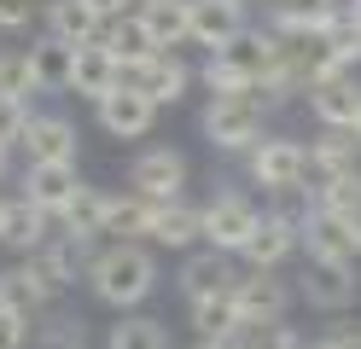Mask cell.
<instances>
[{"instance_id":"cell-5","label":"cell","mask_w":361,"mask_h":349,"mask_svg":"<svg viewBox=\"0 0 361 349\" xmlns=\"http://www.w3.org/2000/svg\"><path fill=\"white\" fill-rule=\"evenodd\" d=\"M94 239H76V233H64V227H53L47 233V245H41L35 256H24V262L35 268V279L47 286V297H64L76 286V279H87V262H94Z\"/></svg>"},{"instance_id":"cell-37","label":"cell","mask_w":361,"mask_h":349,"mask_svg":"<svg viewBox=\"0 0 361 349\" xmlns=\"http://www.w3.org/2000/svg\"><path fill=\"white\" fill-rule=\"evenodd\" d=\"M41 320H47V326H35V332H41V349H53V343H82V320H76V314L47 309Z\"/></svg>"},{"instance_id":"cell-42","label":"cell","mask_w":361,"mask_h":349,"mask_svg":"<svg viewBox=\"0 0 361 349\" xmlns=\"http://www.w3.org/2000/svg\"><path fill=\"white\" fill-rule=\"evenodd\" d=\"M280 6H298V12H344L350 0H280Z\"/></svg>"},{"instance_id":"cell-30","label":"cell","mask_w":361,"mask_h":349,"mask_svg":"<svg viewBox=\"0 0 361 349\" xmlns=\"http://www.w3.org/2000/svg\"><path fill=\"white\" fill-rule=\"evenodd\" d=\"M105 349H169V326L157 320V314H117L111 320V332H105Z\"/></svg>"},{"instance_id":"cell-1","label":"cell","mask_w":361,"mask_h":349,"mask_svg":"<svg viewBox=\"0 0 361 349\" xmlns=\"http://www.w3.org/2000/svg\"><path fill=\"white\" fill-rule=\"evenodd\" d=\"M157 279H164V268H157L152 245H99L94 262H87V291H94V302H105L117 314L146 309Z\"/></svg>"},{"instance_id":"cell-9","label":"cell","mask_w":361,"mask_h":349,"mask_svg":"<svg viewBox=\"0 0 361 349\" xmlns=\"http://www.w3.org/2000/svg\"><path fill=\"white\" fill-rule=\"evenodd\" d=\"M128 192H140L152 204L187 198V157H180L175 146H146L140 157L128 163Z\"/></svg>"},{"instance_id":"cell-17","label":"cell","mask_w":361,"mask_h":349,"mask_svg":"<svg viewBox=\"0 0 361 349\" xmlns=\"http://www.w3.org/2000/svg\"><path fill=\"white\" fill-rule=\"evenodd\" d=\"M128 82L140 87V93H146V99H152L157 111H164V105H175L180 93L192 87V64L180 59V53H152V59H146L140 70H134Z\"/></svg>"},{"instance_id":"cell-38","label":"cell","mask_w":361,"mask_h":349,"mask_svg":"<svg viewBox=\"0 0 361 349\" xmlns=\"http://www.w3.org/2000/svg\"><path fill=\"white\" fill-rule=\"evenodd\" d=\"M332 349H361V314L350 320V314H338V326H326V332H321Z\"/></svg>"},{"instance_id":"cell-24","label":"cell","mask_w":361,"mask_h":349,"mask_svg":"<svg viewBox=\"0 0 361 349\" xmlns=\"http://www.w3.org/2000/svg\"><path fill=\"white\" fill-rule=\"evenodd\" d=\"M123 87V64L105 53L99 41H87V47H76V76H71V93H82V99H105V93H117Z\"/></svg>"},{"instance_id":"cell-26","label":"cell","mask_w":361,"mask_h":349,"mask_svg":"<svg viewBox=\"0 0 361 349\" xmlns=\"http://www.w3.org/2000/svg\"><path fill=\"white\" fill-rule=\"evenodd\" d=\"M30 76H35V93H71L76 47H64V41H53V35L30 41Z\"/></svg>"},{"instance_id":"cell-50","label":"cell","mask_w":361,"mask_h":349,"mask_svg":"<svg viewBox=\"0 0 361 349\" xmlns=\"http://www.w3.org/2000/svg\"><path fill=\"white\" fill-rule=\"evenodd\" d=\"M355 140H361V128H355Z\"/></svg>"},{"instance_id":"cell-4","label":"cell","mask_w":361,"mask_h":349,"mask_svg":"<svg viewBox=\"0 0 361 349\" xmlns=\"http://www.w3.org/2000/svg\"><path fill=\"white\" fill-rule=\"evenodd\" d=\"M245 169H251V180L262 186V192H303L309 186V146L291 134H262L251 152H245Z\"/></svg>"},{"instance_id":"cell-28","label":"cell","mask_w":361,"mask_h":349,"mask_svg":"<svg viewBox=\"0 0 361 349\" xmlns=\"http://www.w3.org/2000/svg\"><path fill=\"white\" fill-rule=\"evenodd\" d=\"M152 239V198L123 192L105 209V245H146Z\"/></svg>"},{"instance_id":"cell-49","label":"cell","mask_w":361,"mask_h":349,"mask_svg":"<svg viewBox=\"0 0 361 349\" xmlns=\"http://www.w3.org/2000/svg\"><path fill=\"white\" fill-rule=\"evenodd\" d=\"M233 6H251V0H233Z\"/></svg>"},{"instance_id":"cell-21","label":"cell","mask_w":361,"mask_h":349,"mask_svg":"<svg viewBox=\"0 0 361 349\" xmlns=\"http://www.w3.org/2000/svg\"><path fill=\"white\" fill-rule=\"evenodd\" d=\"M76 152H82V140H76V123L71 116H35L30 123V134H24V157L30 163H76Z\"/></svg>"},{"instance_id":"cell-44","label":"cell","mask_w":361,"mask_h":349,"mask_svg":"<svg viewBox=\"0 0 361 349\" xmlns=\"http://www.w3.org/2000/svg\"><path fill=\"white\" fill-rule=\"evenodd\" d=\"M187 349H233V343H204V338H198V343H187Z\"/></svg>"},{"instance_id":"cell-6","label":"cell","mask_w":361,"mask_h":349,"mask_svg":"<svg viewBox=\"0 0 361 349\" xmlns=\"http://www.w3.org/2000/svg\"><path fill=\"white\" fill-rule=\"evenodd\" d=\"M198 209H204V245L228 250V256H239L245 239H251L257 221H262V209H257L251 192H216L210 204H198Z\"/></svg>"},{"instance_id":"cell-27","label":"cell","mask_w":361,"mask_h":349,"mask_svg":"<svg viewBox=\"0 0 361 349\" xmlns=\"http://www.w3.org/2000/svg\"><path fill=\"white\" fill-rule=\"evenodd\" d=\"M41 23H47V35L64 41V47H87L105 30V23L87 12V0H47V6H41Z\"/></svg>"},{"instance_id":"cell-18","label":"cell","mask_w":361,"mask_h":349,"mask_svg":"<svg viewBox=\"0 0 361 349\" xmlns=\"http://www.w3.org/2000/svg\"><path fill=\"white\" fill-rule=\"evenodd\" d=\"M59 221L53 216H41V209L24 198V186H18V198L0 209V245L6 250H18V256H35L41 245H47V233H53Z\"/></svg>"},{"instance_id":"cell-48","label":"cell","mask_w":361,"mask_h":349,"mask_svg":"<svg viewBox=\"0 0 361 349\" xmlns=\"http://www.w3.org/2000/svg\"><path fill=\"white\" fill-rule=\"evenodd\" d=\"M53 349H87V343H53Z\"/></svg>"},{"instance_id":"cell-16","label":"cell","mask_w":361,"mask_h":349,"mask_svg":"<svg viewBox=\"0 0 361 349\" xmlns=\"http://www.w3.org/2000/svg\"><path fill=\"white\" fill-rule=\"evenodd\" d=\"M76 186H82V175H76V163H30L24 169V198L41 209V216H64V204L76 198Z\"/></svg>"},{"instance_id":"cell-15","label":"cell","mask_w":361,"mask_h":349,"mask_svg":"<svg viewBox=\"0 0 361 349\" xmlns=\"http://www.w3.org/2000/svg\"><path fill=\"white\" fill-rule=\"evenodd\" d=\"M152 250H198L204 245V209L187 204V198H169V204H152Z\"/></svg>"},{"instance_id":"cell-35","label":"cell","mask_w":361,"mask_h":349,"mask_svg":"<svg viewBox=\"0 0 361 349\" xmlns=\"http://www.w3.org/2000/svg\"><path fill=\"white\" fill-rule=\"evenodd\" d=\"M233 349H303V338L291 332L286 320H268V326H239Z\"/></svg>"},{"instance_id":"cell-3","label":"cell","mask_w":361,"mask_h":349,"mask_svg":"<svg viewBox=\"0 0 361 349\" xmlns=\"http://www.w3.org/2000/svg\"><path fill=\"white\" fill-rule=\"evenodd\" d=\"M198 128H204V140L216 152H251L257 140L268 134V111L251 99V93H210Z\"/></svg>"},{"instance_id":"cell-29","label":"cell","mask_w":361,"mask_h":349,"mask_svg":"<svg viewBox=\"0 0 361 349\" xmlns=\"http://www.w3.org/2000/svg\"><path fill=\"white\" fill-rule=\"evenodd\" d=\"M105 209H111V192H105V186H76V198L71 204H64V216H59V227L64 233H76V239H105Z\"/></svg>"},{"instance_id":"cell-36","label":"cell","mask_w":361,"mask_h":349,"mask_svg":"<svg viewBox=\"0 0 361 349\" xmlns=\"http://www.w3.org/2000/svg\"><path fill=\"white\" fill-rule=\"evenodd\" d=\"M30 123H35L30 99H0V152H18V146H24Z\"/></svg>"},{"instance_id":"cell-19","label":"cell","mask_w":361,"mask_h":349,"mask_svg":"<svg viewBox=\"0 0 361 349\" xmlns=\"http://www.w3.org/2000/svg\"><path fill=\"white\" fill-rule=\"evenodd\" d=\"M361 169V140L344 128H321L309 140V180H338V175H355Z\"/></svg>"},{"instance_id":"cell-23","label":"cell","mask_w":361,"mask_h":349,"mask_svg":"<svg viewBox=\"0 0 361 349\" xmlns=\"http://www.w3.org/2000/svg\"><path fill=\"white\" fill-rule=\"evenodd\" d=\"M134 18L146 23L157 53H175V47L187 41V30H192V0H140Z\"/></svg>"},{"instance_id":"cell-8","label":"cell","mask_w":361,"mask_h":349,"mask_svg":"<svg viewBox=\"0 0 361 349\" xmlns=\"http://www.w3.org/2000/svg\"><path fill=\"white\" fill-rule=\"evenodd\" d=\"M239 286V268H233V256L228 250H210V245H198L180 256V268H175V291L187 297V302H204V297H233Z\"/></svg>"},{"instance_id":"cell-43","label":"cell","mask_w":361,"mask_h":349,"mask_svg":"<svg viewBox=\"0 0 361 349\" xmlns=\"http://www.w3.org/2000/svg\"><path fill=\"white\" fill-rule=\"evenodd\" d=\"M12 198H18V186H6V180H0V209H6Z\"/></svg>"},{"instance_id":"cell-31","label":"cell","mask_w":361,"mask_h":349,"mask_svg":"<svg viewBox=\"0 0 361 349\" xmlns=\"http://www.w3.org/2000/svg\"><path fill=\"white\" fill-rule=\"evenodd\" d=\"M187 309H192V332L204 343H233V332L245 326L233 297H204V302H187Z\"/></svg>"},{"instance_id":"cell-39","label":"cell","mask_w":361,"mask_h":349,"mask_svg":"<svg viewBox=\"0 0 361 349\" xmlns=\"http://www.w3.org/2000/svg\"><path fill=\"white\" fill-rule=\"evenodd\" d=\"M35 12H41L35 0H0V30H30Z\"/></svg>"},{"instance_id":"cell-2","label":"cell","mask_w":361,"mask_h":349,"mask_svg":"<svg viewBox=\"0 0 361 349\" xmlns=\"http://www.w3.org/2000/svg\"><path fill=\"white\" fill-rule=\"evenodd\" d=\"M280 47H286V41L268 30V23H245L228 47H216V53L204 59V87H210V93H251L257 82L274 76Z\"/></svg>"},{"instance_id":"cell-47","label":"cell","mask_w":361,"mask_h":349,"mask_svg":"<svg viewBox=\"0 0 361 349\" xmlns=\"http://www.w3.org/2000/svg\"><path fill=\"white\" fill-rule=\"evenodd\" d=\"M6 157H12V152H0V180H6Z\"/></svg>"},{"instance_id":"cell-45","label":"cell","mask_w":361,"mask_h":349,"mask_svg":"<svg viewBox=\"0 0 361 349\" xmlns=\"http://www.w3.org/2000/svg\"><path fill=\"white\" fill-rule=\"evenodd\" d=\"M344 12H350V18H355V23H361V0H350V6H344Z\"/></svg>"},{"instance_id":"cell-10","label":"cell","mask_w":361,"mask_h":349,"mask_svg":"<svg viewBox=\"0 0 361 349\" xmlns=\"http://www.w3.org/2000/svg\"><path fill=\"white\" fill-rule=\"evenodd\" d=\"M291 297H298V286H291V279H280V274H268V268H245V274H239V286H233V302H239L245 326L286 320Z\"/></svg>"},{"instance_id":"cell-13","label":"cell","mask_w":361,"mask_h":349,"mask_svg":"<svg viewBox=\"0 0 361 349\" xmlns=\"http://www.w3.org/2000/svg\"><path fill=\"white\" fill-rule=\"evenodd\" d=\"M298 297L314 314H350L355 309V268H332V262H309L298 274Z\"/></svg>"},{"instance_id":"cell-7","label":"cell","mask_w":361,"mask_h":349,"mask_svg":"<svg viewBox=\"0 0 361 349\" xmlns=\"http://www.w3.org/2000/svg\"><path fill=\"white\" fill-rule=\"evenodd\" d=\"M303 250H309V262L355 268L361 262V216H326V209H314L303 221Z\"/></svg>"},{"instance_id":"cell-11","label":"cell","mask_w":361,"mask_h":349,"mask_svg":"<svg viewBox=\"0 0 361 349\" xmlns=\"http://www.w3.org/2000/svg\"><path fill=\"white\" fill-rule=\"evenodd\" d=\"M94 111H99V128H105L111 140H146V134L157 128V105H152L134 82H123L117 93H105Z\"/></svg>"},{"instance_id":"cell-25","label":"cell","mask_w":361,"mask_h":349,"mask_svg":"<svg viewBox=\"0 0 361 349\" xmlns=\"http://www.w3.org/2000/svg\"><path fill=\"white\" fill-rule=\"evenodd\" d=\"M99 47H105V53L123 64V82H128L134 70H140V64L157 53V47H152V35H146V23L134 18V12H128V18H111L105 30H99Z\"/></svg>"},{"instance_id":"cell-12","label":"cell","mask_w":361,"mask_h":349,"mask_svg":"<svg viewBox=\"0 0 361 349\" xmlns=\"http://www.w3.org/2000/svg\"><path fill=\"white\" fill-rule=\"evenodd\" d=\"M291 250H303V227H298V221H286V216H274V209H262V221H257L251 239H245L239 262H245V268H268V274H280Z\"/></svg>"},{"instance_id":"cell-40","label":"cell","mask_w":361,"mask_h":349,"mask_svg":"<svg viewBox=\"0 0 361 349\" xmlns=\"http://www.w3.org/2000/svg\"><path fill=\"white\" fill-rule=\"evenodd\" d=\"M30 332H35V326H24L18 314L0 309V349H24V343H30Z\"/></svg>"},{"instance_id":"cell-41","label":"cell","mask_w":361,"mask_h":349,"mask_svg":"<svg viewBox=\"0 0 361 349\" xmlns=\"http://www.w3.org/2000/svg\"><path fill=\"white\" fill-rule=\"evenodd\" d=\"M134 6H140V0H87V12H94L99 23H111V18H128Z\"/></svg>"},{"instance_id":"cell-14","label":"cell","mask_w":361,"mask_h":349,"mask_svg":"<svg viewBox=\"0 0 361 349\" xmlns=\"http://www.w3.org/2000/svg\"><path fill=\"white\" fill-rule=\"evenodd\" d=\"M309 111H314V123H321V128L355 134V128H361V82H355V70L314 82V87H309Z\"/></svg>"},{"instance_id":"cell-33","label":"cell","mask_w":361,"mask_h":349,"mask_svg":"<svg viewBox=\"0 0 361 349\" xmlns=\"http://www.w3.org/2000/svg\"><path fill=\"white\" fill-rule=\"evenodd\" d=\"M0 99H35L30 47H0Z\"/></svg>"},{"instance_id":"cell-46","label":"cell","mask_w":361,"mask_h":349,"mask_svg":"<svg viewBox=\"0 0 361 349\" xmlns=\"http://www.w3.org/2000/svg\"><path fill=\"white\" fill-rule=\"evenodd\" d=\"M303 349H332V343H326V338H314V343H303Z\"/></svg>"},{"instance_id":"cell-32","label":"cell","mask_w":361,"mask_h":349,"mask_svg":"<svg viewBox=\"0 0 361 349\" xmlns=\"http://www.w3.org/2000/svg\"><path fill=\"white\" fill-rule=\"evenodd\" d=\"M309 198H314V209H326V216H361V169L338 175V180H321Z\"/></svg>"},{"instance_id":"cell-34","label":"cell","mask_w":361,"mask_h":349,"mask_svg":"<svg viewBox=\"0 0 361 349\" xmlns=\"http://www.w3.org/2000/svg\"><path fill=\"white\" fill-rule=\"evenodd\" d=\"M326 53L344 64V70H355V64H361V23H355L350 12H338V18L326 23Z\"/></svg>"},{"instance_id":"cell-20","label":"cell","mask_w":361,"mask_h":349,"mask_svg":"<svg viewBox=\"0 0 361 349\" xmlns=\"http://www.w3.org/2000/svg\"><path fill=\"white\" fill-rule=\"evenodd\" d=\"M0 309H6V314H18L24 326H35L41 314L53 309V297H47V286L35 279V268H30V262L0 268Z\"/></svg>"},{"instance_id":"cell-22","label":"cell","mask_w":361,"mask_h":349,"mask_svg":"<svg viewBox=\"0 0 361 349\" xmlns=\"http://www.w3.org/2000/svg\"><path fill=\"white\" fill-rule=\"evenodd\" d=\"M239 30H245V6H233V0H192V30H187L192 47L216 53V47H228Z\"/></svg>"}]
</instances>
